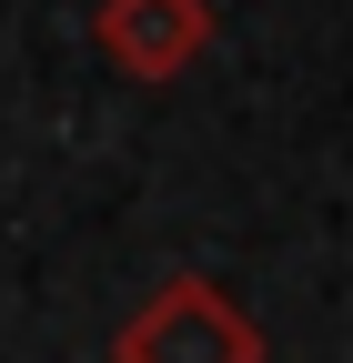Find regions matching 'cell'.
I'll return each mask as SVG.
<instances>
[{"label":"cell","mask_w":353,"mask_h":363,"mask_svg":"<svg viewBox=\"0 0 353 363\" xmlns=\"http://www.w3.org/2000/svg\"><path fill=\"white\" fill-rule=\"evenodd\" d=\"M101 61L131 71V81H182L202 51H212V0H101Z\"/></svg>","instance_id":"obj_2"},{"label":"cell","mask_w":353,"mask_h":363,"mask_svg":"<svg viewBox=\"0 0 353 363\" xmlns=\"http://www.w3.org/2000/svg\"><path fill=\"white\" fill-rule=\"evenodd\" d=\"M111 363H262V323L212 283V272H172L121 313Z\"/></svg>","instance_id":"obj_1"}]
</instances>
